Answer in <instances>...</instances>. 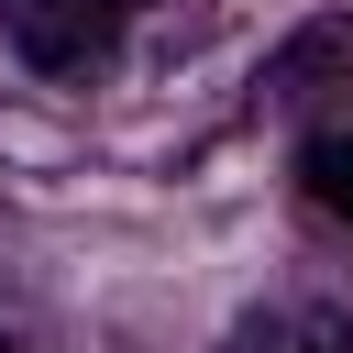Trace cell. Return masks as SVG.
Listing matches in <instances>:
<instances>
[{"label": "cell", "instance_id": "cell-5", "mask_svg": "<svg viewBox=\"0 0 353 353\" xmlns=\"http://www.w3.org/2000/svg\"><path fill=\"white\" fill-rule=\"evenodd\" d=\"M0 353H11V342H0Z\"/></svg>", "mask_w": 353, "mask_h": 353}, {"label": "cell", "instance_id": "cell-3", "mask_svg": "<svg viewBox=\"0 0 353 353\" xmlns=\"http://www.w3.org/2000/svg\"><path fill=\"white\" fill-rule=\"evenodd\" d=\"M243 353H353V320L342 309H276L243 331Z\"/></svg>", "mask_w": 353, "mask_h": 353}, {"label": "cell", "instance_id": "cell-4", "mask_svg": "<svg viewBox=\"0 0 353 353\" xmlns=\"http://www.w3.org/2000/svg\"><path fill=\"white\" fill-rule=\"evenodd\" d=\"M298 188H309L331 221H353V132H309V154H298Z\"/></svg>", "mask_w": 353, "mask_h": 353}, {"label": "cell", "instance_id": "cell-1", "mask_svg": "<svg viewBox=\"0 0 353 353\" xmlns=\"http://www.w3.org/2000/svg\"><path fill=\"white\" fill-rule=\"evenodd\" d=\"M154 0H0V33L44 66V77H88L110 66V44L143 22Z\"/></svg>", "mask_w": 353, "mask_h": 353}, {"label": "cell", "instance_id": "cell-2", "mask_svg": "<svg viewBox=\"0 0 353 353\" xmlns=\"http://www.w3.org/2000/svg\"><path fill=\"white\" fill-rule=\"evenodd\" d=\"M254 88H265V110H298V99H320V88H353V11L298 22V33L254 66Z\"/></svg>", "mask_w": 353, "mask_h": 353}]
</instances>
